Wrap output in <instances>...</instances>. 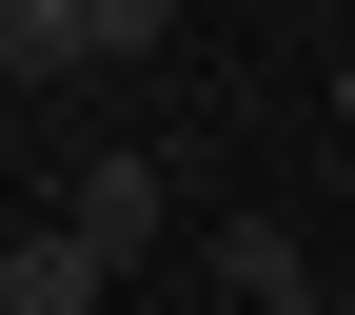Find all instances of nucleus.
Instances as JSON below:
<instances>
[{
	"mask_svg": "<svg viewBox=\"0 0 355 315\" xmlns=\"http://www.w3.org/2000/svg\"><path fill=\"white\" fill-rule=\"evenodd\" d=\"M139 39H178V0H0V60H20V79H79V60H139Z\"/></svg>",
	"mask_w": 355,
	"mask_h": 315,
	"instance_id": "obj_1",
	"label": "nucleus"
},
{
	"mask_svg": "<svg viewBox=\"0 0 355 315\" xmlns=\"http://www.w3.org/2000/svg\"><path fill=\"white\" fill-rule=\"evenodd\" d=\"M336 99H355V39H336Z\"/></svg>",
	"mask_w": 355,
	"mask_h": 315,
	"instance_id": "obj_6",
	"label": "nucleus"
},
{
	"mask_svg": "<svg viewBox=\"0 0 355 315\" xmlns=\"http://www.w3.org/2000/svg\"><path fill=\"white\" fill-rule=\"evenodd\" d=\"M217 296L237 315H316V256H296L277 217H237V237H217Z\"/></svg>",
	"mask_w": 355,
	"mask_h": 315,
	"instance_id": "obj_4",
	"label": "nucleus"
},
{
	"mask_svg": "<svg viewBox=\"0 0 355 315\" xmlns=\"http://www.w3.org/2000/svg\"><path fill=\"white\" fill-rule=\"evenodd\" d=\"M119 296V256L79 237V217H40V237H0V315H99Z\"/></svg>",
	"mask_w": 355,
	"mask_h": 315,
	"instance_id": "obj_2",
	"label": "nucleus"
},
{
	"mask_svg": "<svg viewBox=\"0 0 355 315\" xmlns=\"http://www.w3.org/2000/svg\"><path fill=\"white\" fill-rule=\"evenodd\" d=\"M0 118H20V60H0Z\"/></svg>",
	"mask_w": 355,
	"mask_h": 315,
	"instance_id": "obj_5",
	"label": "nucleus"
},
{
	"mask_svg": "<svg viewBox=\"0 0 355 315\" xmlns=\"http://www.w3.org/2000/svg\"><path fill=\"white\" fill-rule=\"evenodd\" d=\"M60 217H79V237H99V256H119V276H139V256H158V217H178V197H158V158H79V177H60Z\"/></svg>",
	"mask_w": 355,
	"mask_h": 315,
	"instance_id": "obj_3",
	"label": "nucleus"
}]
</instances>
